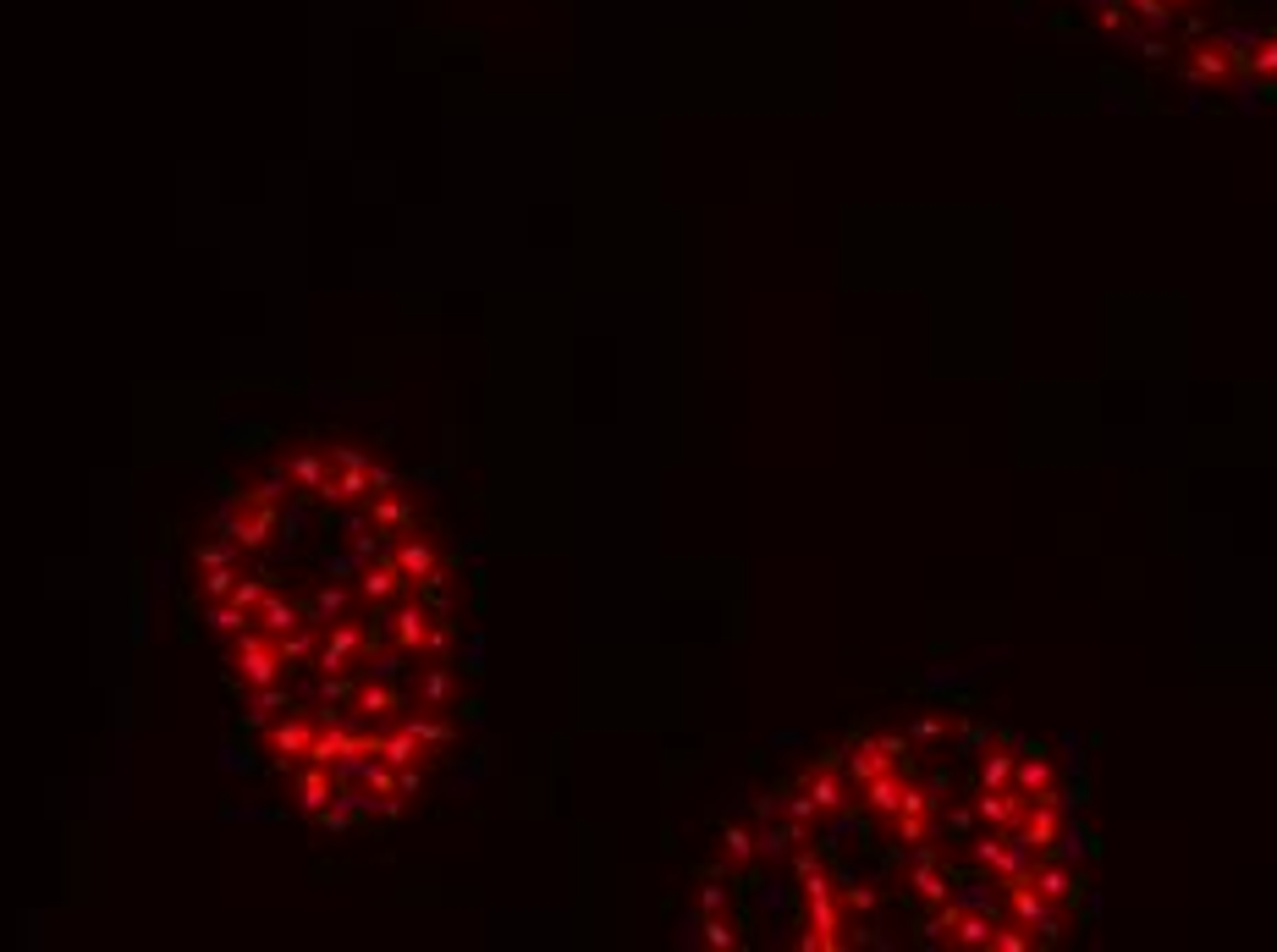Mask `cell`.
Returning <instances> with one entry per match:
<instances>
[{
  "label": "cell",
  "mask_w": 1277,
  "mask_h": 952,
  "mask_svg": "<svg viewBox=\"0 0 1277 952\" xmlns=\"http://www.w3.org/2000/svg\"><path fill=\"white\" fill-rule=\"evenodd\" d=\"M722 870H776L788 947L1035 952L1074 930L1091 848L1063 760L969 710H914L826 749Z\"/></svg>",
  "instance_id": "6da1fadb"
},
{
  "label": "cell",
  "mask_w": 1277,
  "mask_h": 952,
  "mask_svg": "<svg viewBox=\"0 0 1277 952\" xmlns=\"http://www.w3.org/2000/svg\"><path fill=\"white\" fill-rule=\"evenodd\" d=\"M1124 56L1206 94H1277V0H1079Z\"/></svg>",
  "instance_id": "7a4b0ae2"
},
{
  "label": "cell",
  "mask_w": 1277,
  "mask_h": 952,
  "mask_svg": "<svg viewBox=\"0 0 1277 952\" xmlns=\"http://www.w3.org/2000/svg\"><path fill=\"white\" fill-rule=\"evenodd\" d=\"M232 666H237V677H243L248 689H270V683H281V666H286V661L276 656V644L253 639V633H237Z\"/></svg>",
  "instance_id": "3957f363"
},
{
  "label": "cell",
  "mask_w": 1277,
  "mask_h": 952,
  "mask_svg": "<svg viewBox=\"0 0 1277 952\" xmlns=\"http://www.w3.org/2000/svg\"><path fill=\"white\" fill-rule=\"evenodd\" d=\"M391 557H396V567H403L408 578H429V573L441 567V562H436V545H429L424 534H413V529L396 534V551H391Z\"/></svg>",
  "instance_id": "277c9868"
},
{
  "label": "cell",
  "mask_w": 1277,
  "mask_h": 952,
  "mask_svg": "<svg viewBox=\"0 0 1277 952\" xmlns=\"http://www.w3.org/2000/svg\"><path fill=\"white\" fill-rule=\"evenodd\" d=\"M331 799H337V766H319L314 760V766L298 776V804L309 809V815H319Z\"/></svg>",
  "instance_id": "5b68a950"
},
{
  "label": "cell",
  "mask_w": 1277,
  "mask_h": 952,
  "mask_svg": "<svg viewBox=\"0 0 1277 952\" xmlns=\"http://www.w3.org/2000/svg\"><path fill=\"white\" fill-rule=\"evenodd\" d=\"M370 523H375V529H386V534H408L413 529V496H408V490H386V496H375Z\"/></svg>",
  "instance_id": "8992f818"
},
{
  "label": "cell",
  "mask_w": 1277,
  "mask_h": 952,
  "mask_svg": "<svg viewBox=\"0 0 1277 952\" xmlns=\"http://www.w3.org/2000/svg\"><path fill=\"white\" fill-rule=\"evenodd\" d=\"M358 649H364V628L342 623V628L325 639V649H319V672H342V666H353Z\"/></svg>",
  "instance_id": "52a82bcc"
},
{
  "label": "cell",
  "mask_w": 1277,
  "mask_h": 952,
  "mask_svg": "<svg viewBox=\"0 0 1277 952\" xmlns=\"http://www.w3.org/2000/svg\"><path fill=\"white\" fill-rule=\"evenodd\" d=\"M358 716L364 721H403V700H396V689L370 683V689H358Z\"/></svg>",
  "instance_id": "ba28073f"
},
{
  "label": "cell",
  "mask_w": 1277,
  "mask_h": 952,
  "mask_svg": "<svg viewBox=\"0 0 1277 952\" xmlns=\"http://www.w3.org/2000/svg\"><path fill=\"white\" fill-rule=\"evenodd\" d=\"M309 743H314V727L309 721H298V716H286L276 733H270V749H276L281 760H298V754H309Z\"/></svg>",
  "instance_id": "9c48e42d"
},
{
  "label": "cell",
  "mask_w": 1277,
  "mask_h": 952,
  "mask_svg": "<svg viewBox=\"0 0 1277 952\" xmlns=\"http://www.w3.org/2000/svg\"><path fill=\"white\" fill-rule=\"evenodd\" d=\"M325 463H331V457H319V452H298L292 463H286V480L303 485V490H319V485H325Z\"/></svg>",
  "instance_id": "30bf717a"
},
{
  "label": "cell",
  "mask_w": 1277,
  "mask_h": 952,
  "mask_svg": "<svg viewBox=\"0 0 1277 952\" xmlns=\"http://www.w3.org/2000/svg\"><path fill=\"white\" fill-rule=\"evenodd\" d=\"M260 623H265V633H270V639H276V633L298 628V606H292V600H276V595H265V611H260Z\"/></svg>",
  "instance_id": "8fae6325"
},
{
  "label": "cell",
  "mask_w": 1277,
  "mask_h": 952,
  "mask_svg": "<svg viewBox=\"0 0 1277 952\" xmlns=\"http://www.w3.org/2000/svg\"><path fill=\"white\" fill-rule=\"evenodd\" d=\"M210 628H215V633H232V639H237V633H248V606H237V600L215 606V611H210Z\"/></svg>",
  "instance_id": "7c38bea8"
},
{
  "label": "cell",
  "mask_w": 1277,
  "mask_h": 952,
  "mask_svg": "<svg viewBox=\"0 0 1277 952\" xmlns=\"http://www.w3.org/2000/svg\"><path fill=\"white\" fill-rule=\"evenodd\" d=\"M232 584H237V567H199V590L210 600H227Z\"/></svg>",
  "instance_id": "4fadbf2b"
},
{
  "label": "cell",
  "mask_w": 1277,
  "mask_h": 952,
  "mask_svg": "<svg viewBox=\"0 0 1277 952\" xmlns=\"http://www.w3.org/2000/svg\"><path fill=\"white\" fill-rule=\"evenodd\" d=\"M309 649H314V639H309V633H303V628H286V633H276V656H281L286 666H292V661H303V656H309Z\"/></svg>",
  "instance_id": "5bb4252c"
},
{
  "label": "cell",
  "mask_w": 1277,
  "mask_h": 952,
  "mask_svg": "<svg viewBox=\"0 0 1277 952\" xmlns=\"http://www.w3.org/2000/svg\"><path fill=\"white\" fill-rule=\"evenodd\" d=\"M199 567H237V539L232 545H199Z\"/></svg>",
  "instance_id": "9a60e30c"
},
{
  "label": "cell",
  "mask_w": 1277,
  "mask_h": 952,
  "mask_svg": "<svg viewBox=\"0 0 1277 952\" xmlns=\"http://www.w3.org/2000/svg\"><path fill=\"white\" fill-rule=\"evenodd\" d=\"M227 600H237V606L253 611V606H265V584H260V578H243V584H232Z\"/></svg>",
  "instance_id": "2e32d148"
},
{
  "label": "cell",
  "mask_w": 1277,
  "mask_h": 952,
  "mask_svg": "<svg viewBox=\"0 0 1277 952\" xmlns=\"http://www.w3.org/2000/svg\"><path fill=\"white\" fill-rule=\"evenodd\" d=\"M386 490H403V473H396V468H380V463H370V496H386Z\"/></svg>",
  "instance_id": "e0dca14e"
},
{
  "label": "cell",
  "mask_w": 1277,
  "mask_h": 952,
  "mask_svg": "<svg viewBox=\"0 0 1277 952\" xmlns=\"http://www.w3.org/2000/svg\"><path fill=\"white\" fill-rule=\"evenodd\" d=\"M331 463H337V468H370L375 457L358 452V447H337V452H331Z\"/></svg>",
  "instance_id": "ac0fdd59"
},
{
  "label": "cell",
  "mask_w": 1277,
  "mask_h": 952,
  "mask_svg": "<svg viewBox=\"0 0 1277 952\" xmlns=\"http://www.w3.org/2000/svg\"><path fill=\"white\" fill-rule=\"evenodd\" d=\"M347 606V595L342 590H319V600H314V616H337Z\"/></svg>",
  "instance_id": "d6986e66"
}]
</instances>
